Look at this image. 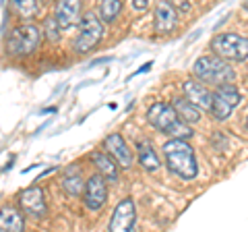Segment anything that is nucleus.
Instances as JSON below:
<instances>
[{
    "label": "nucleus",
    "mask_w": 248,
    "mask_h": 232,
    "mask_svg": "<svg viewBox=\"0 0 248 232\" xmlns=\"http://www.w3.org/2000/svg\"><path fill=\"white\" fill-rule=\"evenodd\" d=\"M104 145H106V149H108V156H110L114 162H118V164H120L124 170L133 166V151L128 149L126 141H124V139H122L118 133L108 135L106 141H104Z\"/></svg>",
    "instance_id": "obj_12"
},
{
    "label": "nucleus",
    "mask_w": 248,
    "mask_h": 232,
    "mask_svg": "<svg viewBox=\"0 0 248 232\" xmlns=\"http://www.w3.org/2000/svg\"><path fill=\"white\" fill-rule=\"evenodd\" d=\"M137 224V210L135 201L126 197L118 201V205L114 207L110 224H108V232H133Z\"/></svg>",
    "instance_id": "obj_8"
},
{
    "label": "nucleus",
    "mask_w": 248,
    "mask_h": 232,
    "mask_svg": "<svg viewBox=\"0 0 248 232\" xmlns=\"http://www.w3.org/2000/svg\"><path fill=\"white\" fill-rule=\"evenodd\" d=\"M19 207H21V214L29 215V218H35V220H42L46 218L48 214V205H46V195L40 187H29L25 191L19 193Z\"/></svg>",
    "instance_id": "obj_9"
},
{
    "label": "nucleus",
    "mask_w": 248,
    "mask_h": 232,
    "mask_svg": "<svg viewBox=\"0 0 248 232\" xmlns=\"http://www.w3.org/2000/svg\"><path fill=\"white\" fill-rule=\"evenodd\" d=\"M108 199V182L102 174H91L85 181V191H83V201L85 207L91 212L102 210Z\"/></svg>",
    "instance_id": "obj_10"
},
{
    "label": "nucleus",
    "mask_w": 248,
    "mask_h": 232,
    "mask_svg": "<svg viewBox=\"0 0 248 232\" xmlns=\"http://www.w3.org/2000/svg\"><path fill=\"white\" fill-rule=\"evenodd\" d=\"M182 91H184V98L188 99L190 104H195L199 110L205 108V110H211V99H213V94L209 91L207 85H203L197 79H186L182 83Z\"/></svg>",
    "instance_id": "obj_11"
},
{
    "label": "nucleus",
    "mask_w": 248,
    "mask_h": 232,
    "mask_svg": "<svg viewBox=\"0 0 248 232\" xmlns=\"http://www.w3.org/2000/svg\"><path fill=\"white\" fill-rule=\"evenodd\" d=\"M102 35H104V25L97 19V15L91 11L85 13L79 21V35L75 40V50L81 54L93 50L102 40Z\"/></svg>",
    "instance_id": "obj_5"
},
{
    "label": "nucleus",
    "mask_w": 248,
    "mask_h": 232,
    "mask_svg": "<svg viewBox=\"0 0 248 232\" xmlns=\"http://www.w3.org/2000/svg\"><path fill=\"white\" fill-rule=\"evenodd\" d=\"M137 153H139V162H141V166L147 170V172H155V170H159L161 166V160L157 156V151L153 149V145L149 141H139L137 143Z\"/></svg>",
    "instance_id": "obj_17"
},
{
    "label": "nucleus",
    "mask_w": 248,
    "mask_h": 232,
    "mask_svg": "<svg viewBox=\"0 0 248 232\" xmlns=\"http://www.w3.org/2000/svg\"><path fill=\"white\" fill-rule=\"evenodd\" d=\"M120 11H122L120 0H104V2L99 4V15H102V19L108 23H112L116 17H118Z\"/></svg>",
    "instance_id": "obj_20"
},
{
    "label": "nucleus",
    "mask_w": 248,
    "mask_h": 232,
    "mask_svg": "<svg viewBox=\"0 0 248 232\" xmlns=\"http://www.w3.org/2000/svg\"><path fill=\"white\" fill-rule=\"evenodd\" d=\"M81 15V2L77 0H64V2L56 4V19L60 23V27H73Z\"/></svg>",
    "instance_id": "obj_15"
},
{
    "label": "nucleus",
    "mask_w": 248,
    "mask_h": 232,
    "mask_svg": "<svg viewBox=\"0 0 248 232\" xmlns=\"http://www.w3.org/2000/svg\"><path fill=\"white\" fill-rule=\"evenodd\" d=\"M133 6L137 11H145L149 6V0H133Z\"/></svg>",
    "instance_id": "obj_23"
},
{
    "label": "nucleus",
    "mask_w": 248,
    "mask_h": 232,
    "mask_svg": "<svg viewBox=\"0 0 248 232\" xmlns=\"http://www.w3.org/2000/svg\"><path fill=\"white\" fill-rule=\"evenodd\" d=\"M172 108L178 114V118H180L182 122H186V125H195V122L201 120V110L195 104H190L186 98H174Z\"/></svg>",
    "instance_id": "obj_16"
},
{
    "label": "nucleus",
    "mask_w": 248,
    "mask_h": 232,
    "mask_svg": "<svg viewBox=\"0 0 248 232\" xmlns=\"http://www.w3.org/2000/svg\"><path fill=\"white\" fill-rule=\"evenodd\" d=\"M62 189H64L71 197L81 195V193L85 191V182H83V179H81V172H79V170H73V168L66 170L64 179H62Z\"/></svg>",
    "instance_id": "obj_19"
},
{
    "label": "nucleus",
    "mask_w": 248,
    "mask_h": 232,
    "mask_svg": "<svg viewBox=\"0 0 248 232\" xmlns=\"http://www.w3.org/2000/svg\"><path fill=\"white\" fill-rule=\"evenodd\" d=\"M211 52H215L221 60L242 63L248 58V37L238 33H217L211 40Z\"/></svg>",
    "instance_id": "obj_4"
},
{
    "label": "nucleus",
    "mask_w": 248,
    "mask_h": 232,
    "mask_svg": "<svg viewBox=\"0 0 248 232\" xmlns=\"http://www.w3.org/2000/svg\"><path fill=\"white\" fill-rule=\"evenodd\" d=\"M161 151H164L168 168L172 170L176 176H180L182 181H192L199 174V164H197L195 149H192L186 141L170 139V141L164 143Z\"/></svg>",
    "instance_id": "obj_1"
},
{
    "label": "nucleus",
    "mask_w": 248,
    "mask_h": 232,
    "mask_svg": "<svg viewBox=\"0 0 248 232\" xmlns=\"http://www.w3.org/2000/svg\"><path fill=\"white\" fill-rule=\"evenodd\" d=\"M93 164L95 168L99 170V174L104 176L108 181H118V166H116V162L108 156V151H93Z\"/></svg>",
    "instance_id": "obj_18"
},
{
    "label": "nucleus",
    "mask_w": 248,
    "mask_h": 232,
    "mask_svg": "<svg viewBox=\"0 0 248 232\" xmlns=\"http://www.w3.org/2000/svg\"><path fill=\"white\" fill-rule=\"evenodd\" d=\"M13 6L21 15H25V17H31V15H35V11H37V2H33V0H15Z\"/></svg>",
    "instance_id": "obj_22"
},
{
    "label": "nucleus",
    "mask_w": 248,
    "mask_h": 232,
    "mask_svg": "<svg viewBox=\"0 0 248 232\" xmlns=\"http://www.w3.org/2000/svg\"><path fill=\"white\" fill-rule=\"evenodd\" d=\"M242 6H244V11H248V0H246V2H244Z\"/></svg>",
    "instance_id": "obj_24"
},
{
    "label": "nucleus",
    "mask_w": 248,
    "mask_h": 232,
    "mask_svg": "<svg viewBox=\"0 0 248 232\" xmlns=\"http://www.w3.org/2000/svg\"><path fill=\"white\" fill-rule=\"evenodd\" d=\"M240 104V91L236 85H223V87H217L213 99H211V114L215 120H226L230 118L232 110Z\"/></svg>",
    "instance_id": "obj_7"
},
{
    "label": "nucleus",
    "mask_w": 248,
    "mask_h": 232,
    "mask_svg": "<svg viewBox=\"0 0 248 232\" xmlns=\"http://www.w3.org/2000/svg\"><path fill=\"white\" fill-rule=\"evenodd\" d=\"M178 23V11L172 2H157V9H155V32L166 35L176 27Z\"/></svg>",
    "instance_id": "obj_13"
},
{
    "label": "nucleus",
    "mask_w": 248,
    "mask_h": 232,
    "mask_svg": "<svg viewBox=\"0 0 248 232\" xmlns=\"http://www.w3.org/2000/svg\"><path fill=\"white\" fill-rule=\"evenodd\" d=\"M60 23H58V19L56 17H46V21H44V33H46V37H48L50 42H58L60 40Z\"/></svg>",
    "instance_id": "obj_21"
},
{
    "label": "nucleus",
    "mask_w": 248,
    "mask_h": 232,
    "mask_svg": "<svg viewBox=\"0 0 248 232\" xmlns=\"http://www.w3.org/2000/svg\"><path fill=\"white\" fill-rule=\"evenodd\" d=\"M147 120H149V125L155 127L159 131V133L164 135H170L172 139H184L192 137V129L190 125H186L178 118V114L174 112L172 104H164V102H155L149 110H147Z\"/></svg>",
    "instance_id": "obj_2"
},
{
    "label": "nucleus",
    "mask_w": 248,
    "mask_h": 232,
    "mask_svg": "<svg viewBox=\"0 0 248 232\" xmlns=\"http://www.w3.org/2000/svg\"><path fill=\"white\" fill-rule=\"evenodd\" d=\"M0 232H25V218L17 207H0Z\"/></svg>",
    "instance_id": "obj_14"
},
{
    "label": "nucleus",
    "mask_w": 248,
    "mask_h": 232,
    "mask_svg": "<svg viewBox=\"0 0 248 232\" xmlns=\"http://www.w3.org/2000/svg\"><path fill=\"white\" fill-rule=\"evenodd\" d=\"M192 75H195L197 81H201L203 85H217V87L230 85L236 77L234 68H232L226 60H221L217 56L197 58L195 65H192Z\"/></svg>",
    "instance_id": "obj_3"
},
{
    "label": "nucleus",
    "mask_w": 248,
    "mask_h": 232,
    "mask_svg": "<svg viewBox=\"0 0 248 232\" xmlns=\"http://www.w3.org/2000/svg\"><path fill=\"white\" fill-rule=\"evenodd\" d=\"M40 29L35 25H19L15 27L9 33V40H6V50L13 56H27L31 54L37 44H40Z\"/></svg>",
    "instance_id": "obj_6"
}]
</instances>
